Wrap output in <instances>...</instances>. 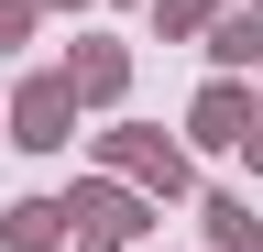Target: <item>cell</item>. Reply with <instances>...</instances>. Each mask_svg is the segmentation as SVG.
<instances>
[{
	"instance_id": "6da1fadb",
	"label": "cell",
	"mask_w": 263,
	"mask_h": 252,
	"mask_svg": "<svg viewBox=\"0 0 263 252\" xmlns=\"http://www.w3.org/2000/svg\"><path fill=\"white\" fill-rule=\"evenodd\" d=\"M66 121H77V88H66V77H33V88H22V110H11V143L55 153V143H66Z\"/></svg>"
},
{
	"instance_id": "7a4b0ae2",
	"label": "cell",
	"mask_w": 263,
	"mask_h": 252,
	"mask_svg": "<svg viewBox=\"0 0 263 252\" xmlns=\"http://www.w3.org/2000/svg\"><path fill=\"white\" fill-rule=\"evenodd\" d=\"M66 219H77V252H121L132 230H143V219H132V198H121V186H88V198L66 208Z\"/></svg>"
},
{
	"instance_id": "3957f363",
	"label": "cell",
	"mask_w": 263,
	"mask_h": 252,
	"mask_svg": "<svg viewBox=\"0 0 263 252\" xmlns=\"http://www.w3.org/2000/svg\"><path fill=\"white\" fill-rule=\"evenodd\" d=\"M55 230H66V208H44V198L0 219V241H11V252H55Z\"/></svg>"
},
{
	"instance_id": "277c9868",
	"label": "cell",
	"mask_w": 263,
	"mask_h": 252,
	"mask_svg": "<svg viewBox=\"0 0 263 252\" xmlns=\"http://www.w3.org/2000/svg\"><path fill=\"white\" fill-rule=\"evenodd\" d=\"M197 143H241V88H209V99H197Z\"/></svg>"
},
{
	"instance_id": "5b68a950",
	"label": "cell",
	"mask_w": 263,
	"mask_h": 252,
	"mask_svg": "<svg viewBox=\"0 0 263 252\" xmlns=\"http://www.w3.org/2000/svg\"><path fill=\"white\" fill-rule=\"evenodd\" d=\"M66 88H77V99H110V88H121V55H110V44H88L77 66H66Z\"/></svg>"
},
{
	"instance_id": "8992f818",
	"label": "cell",
	"mask_w": 263,
	"mask_h": 252,
	"mask_svg": "<svg viewBox=\"0 0 263 252\" xmlns=\"http://www.w3.org/2000/svg\"><path fill=\"white\" fill-rule=\"evenodd\" d=\"M209 55H219V66H252V55H263V11H241V22H219V44H209Z\"/></svg>"
},
{
	"instance_id": "52a82bcc",
	"label": "cell",
	"mask_w": 263,
	"mask_h": 252,
	"mask_svg": "<svg viewBox=\"0 0 263 252\" xmlns=\"http://www.w3.org/2000/svg\"><path fill=\"white\" fill-rule=\"evenodd\" d=\"M110 153H121L132 176H154V186H176V153H164V143H143V132H132V143H110Z\"/></svg>"
},
{
	"instance_id": "ba28073f",
	"label": "cell",
	"mask_w": 263,
	"mask_h": 252,
	"mask_svg": "<svg viewBox=\"0 0 263 252\" xmlns=\"http://www.w3.org/2000/svg\"><path fill=\"white\" fill-rule=\"evenodd\" d=\"M209 230H219L230 252H263V241H252V208H241V198H209Z\"/></svg>"
}]
</instances>
